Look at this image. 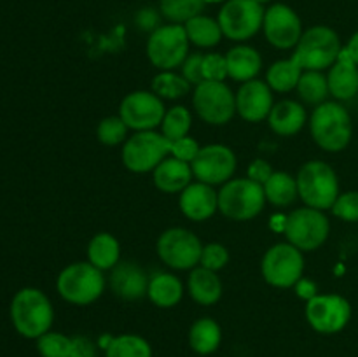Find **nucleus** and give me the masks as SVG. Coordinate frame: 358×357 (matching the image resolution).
I'll list each match as a JSON object with an SVG mask.
<instances>
[{
    "mask_svg": "<svg viewBox=\"0 0 358 357\" xmlns=\"http://www.w3.org/2000/svg\"><path fill=\"white\" fill-rule=\"evenodd\" d=\"M128 126L119 115H107L98 122L96 136L103 146L114 147L128 140Z\"/></svg>",
    "mask_w": 358,
    "mask_h": 357,
    "instance_id": "37",
    "label": "nucleus"
},
{
    "mask_svg": "<svg viewBox=\"0 0 358 357\" xmlns=\"http://www.w3.org/2000/svg\"><path fill=\"white\" fill-rule=\"evenodd\" d=\"M37 349L42 357H70L72 354V338L62 332L48 331L37 338Z\"/></svg>",
    "mask_w": 358,
    "mask_h": 357,
    "instance_id": "38",
    "label": "nucleus"
},
{
    "mask_svg": "<svg viewBox=\"0 0 358 357\" xmlns=\"http://www.w3.org/2000/svg\"><path fill=\"white\" fill-rule=\"evenodd\" d=\"M147 298L159 308H173L184 298V284L173 273H156L149 280Z\"/></svg>",
    "mask_w": 358,
    "mask_h": 357,
    "instance_id": "26",
    "label": "nucleus"
},
{
    "mask_svg": "<svg viewBox=\"0 0 358 357\" xmlns=\"http://www.w3.org/2000/svg\"><path fill=\"white\" fill-rule=\"evenodd\" d=\"M149 280V275L140 265L133 261H119L112 268L110 289L121 300L135 301L147 296Z\"/></svg>",
    "mask_w": 358,
    "mask_h": 357,
    "instance_id": "20",
    "label": "nucleus"
},
{
    "mask_svg": "<svg viewBox=\"0 0 358 357\" xmlns=\"http://www.w3.org/2000/svg\"><path fill=\"white\" fill-rule=\"evenodd\" d=\"M227 77L238 83L257 79V74L262 69L261 52L247 44H238L231 48L226 55Z\"/></svg>",
    "mask_w": 358,
    "mask_h": 357,
    "instance_id": "25",
    "label": "nucleus"
},
{
    "mask_svg": "<svg viewBox=\"0 0 358 357\" xmlns=\"http://www.w3.org/2000/svg\"><path fill=\"white\" fill-rule=\"evenodd\" d=\"M273 105V90L266 80L252 79L241 83L236 93V112L243 121L261 122L268 119Z\"/></svg>",
    "mask_w": 358,
    "mask_h": 357,
    "instance_id": "18",
    "label": "nucleus"
},
{
    "mask_svg": "<svg viewBox=\"0 0 358 357\" xmlns=\"http://www.w3.org/2000/svg\"><path fill=\"white\" fill-rule=\"evenodd\" d=\"M255 2H257V4H261V6H264V4L271 2V0H255Z\"/></svg>",
    "mask_w": 358,
    "mask_h": 357,
    "instance_id": "49",
    "label": "nucleus"
},
{
    "mask_svg": "<svg viewBox=\"0 0 358 357\" xmlns=\"http://www.w3.org/2000/svg\"><path fill=\"white\" fill-rule=\"evenodd\" d=\"M170 154V140L163 133L135 132L122 146V164L133 174H149L168 158Z\"/></svg>",
    "mask_w": 358,
    "mask_h": 357,
    "instance_id": "10",
    "label": "nucleus"
},
{
    "mask_svg": "<svg viewBox=\"0 0 358 357\" xmlns=\"http://www.w3.org/2000/svg\"><path fill=\"white\" fill-rule=\"evenodd\" d=\"M222 342V329L213 318H198L189 329V345L201 356L213 354Z\"/></svg>",
    "mask_w": 358,
    "mask_h": 357,
    "instance_id": "29",
    "label": "nucleus"
},
{
    "mask_svg": "<svg viewBox=\"0 0 358 357\" xmlns=\"http://www.w3.org/2000/svg\"><path fill=\"white\" fill-rule=\"evenodd\" d=\"M55 310L49 298L35 287L17 290L10 303V321L24 338H41L51 329Z\"/></svg>",
    "mask_w": 358,
    "mask_h": 357,
    "instance_id": "1",
    "label": "nucleus"
},
{
    "mask_svg": "<svg viewBox=\"0 0 358 357\" xmlns=\"http://www.w3.org/2000/svg\"><path fill=\"white\" fill-rule=\"evenodd\" d=\"M262 188H264L266 202L275 206H289L299 198L296 177L287 172H273V175Z\"/></svg>",
    "mask_w": 358,
    "mask_h": 357,
    "instance_id": "31",
    "label": "nucleus"
},
{
    "mask_svg": "<svg viewBox=\"0 0 358 357\" xmlns=\"http://www.w3.org/2000/svg\"><path fill=\"white\" fill-rule=\"evenodd\" d=\"M203 77L205 80H224L227 77L226 56L219 52L203 55Z\"/></svg>",
    "mask_w": 358,
    "mask_h": 357,
    "instance_id": "41",
    "label": "nucleus"
},
{
    "mask_svg": "<svg viewBox=\"0 0 358 357\" xmlns=\"http://www.w3.org/2000/svg\"><path fill=\"white\" fill-rule=\"evenodd\" d=\"M182 76L185 77L191 86H198V84L205 83V77H203V55L201 52H192L185 58V62L182 63Z\"/></svg>",
    "mask_w": 358,
    "mask_h": 357,
    "instance_id": "43",
    "label": "nucleus"
},
{
    "mask_svg": "<svg viewBox=\"0 0 358 357\" xmlns=\"http://www.w3.org/2000/svg\"><path fill=\"white\" fill-rule=\"evenodd\" d=\"M227 262H229V251L222 244L212 241V244L203 245L199 266L212 270V272H219V270L226 268Z\"/></svg>",
    "mask_w": 358,
    "mask_h": 357,
    "instance_id": "39",
    "label": "nucleus"
},
{
    "mask_svg": "<svg viewBox=\"0 0 358 357\" xmlns=\"http://www.w3.org/2000/svg\"><path fill=\"white\" fill-rule=\"evenodd\" d=\"M56 289L66 303L86 307V304L94 303L103 294V272L91 265L90 261L72 262L59 272Z\"/></svg>",
    "mask_w": 358,
    "mask_h": 357,
    "instance_id": "4",
    "label": "nucleus"
},
{
    "mask_svg": "<svg viewBox=\"0 0 358 357\" xmlns=\"http://www.w3.org/2000/svg\"><path fill=\"white\" fill-rule=\"evenodd\" d=\"M192 126V114L187 107L184 105H175V107L168 108L164 114L163 122H161V133L166 136L170 142L180 140L189 135Z\"/></svg>",
    "mask_w": 358,
    "mask_h": 357,
    "instance_id": "35",
    "label": "nucleus"
},
{
    "mask_svg": "<svg viewBox=\"0 0 358 357\" xmlns=\"http://www.w3.org/2000/svg\"><path fill=\"white\" fill-rule=\"evenodd\" d=\"M329 93L336 100H352L358 94V65L352 59L346 48L341 49L339 58L329 69Z\"/></svg>",
    "mask_w": 358,
    "mask_h": 357,
    "instance_id": "21",
    "label": "nucleus"
},
{
    "mask_svg": "<svg viewBox=\"0 0 358 357\" xmlns=\"http://www.w3.org/2000/svg\"><path fill=\"white\" fill-rule=\"evenodd\" d=\"M283 233L289 244L303 252H313L327 241L331 223L324 210L301 206L289 214L283 226Z\"/></svg>",
    "mask_w": 358,
    "mask_h": 357,
    "instance_id": "8",
    "label": "nucleus"
},
{
    "mask_svg": "<svg viewBox=\"0 0 358 357\" xmlns=\"http://www.w3.org/2000/svg\"><path fill=\"white\" fill-rule=\"evenodd\" d=\"M266 205L264 188L245 178H231L219 191V210L231 220H250L262 212Z\"/></svg>",
    "mask_w": 358,
    "mask_h": 357,
    "instance_id": "5",
    "label": "nucleus"
},
{
    "mask_svg": "<svg viewBox=\"0 0 358 357\" xmlns=\"http://www.w3.org/2000/svg\"><path fill=\"white\" fill-rule=\"evenodd\" d=\"M206 4L203 0H159V10L170 23L185 24L199 16Z\"/></svg>",
    "mask_w": 358,
    "mask_h": 357,
    "instance_id": "36",
    "label": "nucleus"
},
{
    "mask_svg": "<svg viewBox=\"0 0 358 357\" xmlns=\"http://www.w3.org/2000/svg\"><path fill=\"white\" fill-rule=\"evenodd\" d=\"M192 177L194 174H192L191 163H185L173 156L164 158L152 172L154 186L161 192H168V195L184 191L192 182Z\"/></svg>",
    "mask_w": 358,
    "mask_h": 357,
    "instance_id": "22",
    "label": "nucleus"
},
{
    "mask_svg": "<svg viewBox=\"0 0 358 357\" xmlns=\"http://www.w3.org/2000/svg\"><path fill=\"white\" fill-rule=\"evenodd\" d=\"M70 357H94V345L86 336L72 338V354Z\"/></svg>",
    "mask_w": 358,
    "mask_h": 357,
    "instance_id": "45",
    "label": "nucleus"
},
{
    "mask_svg": "<svg viewBox=\"0 0 358 357\" xmlns=\"http://www.w3.org/2000/svg\"><path fill=\"white\" fill-rule=\"evenodd\" d=\"M184 28L189 37V42L203 49L215 48L224 37L219 21L205 16V14H199V16L189 20L184 24Z\"/></svg>",
    "mask_w": 358,
    "mask_h": 357,
    "instance_id": "30",
    "label": "nucleus"
},
{
    "mask_svg": "<svg viewBox=\"0 0 358 357\" xmlns=\"http://www.w3.org/2000/svg\"><path fill=\"white\" fill-rule=\"evenodd\" d=\"M166 108L154 91H131L119 104V118L133 132H150L159 128Z\"/></svg>",
    "mask_w": 358,
    "mask_h": 357,
    "instance_id": "14",
    "label": "nucleus"
},
{
    "mask_svg": "<svg viewBox=\"0 0 358 357\" xmlns=\"http://www.w3.org/2000/svg\"><path fill=\"white\" fill-rule=\"evenodd\" d=\"M222 280L217 275V272L196 266L189 273L187 293L201 307H212V304L219 303V300L222 298Z\"/></svg>",
    "mask_w": 358,
    "mask_h": 357,
    "instance_id": "24",
    "label": "nucleus"
},
{
    "mask_svg": "<svg viewBox=\"0 0 358 357\" xmlns=\"http://www.w3.org/2000/svg\"><path fill=\"white\" fill-rule=\"evenodd\" d=\"M261 272L266 282L278 289H290L304 275L303 251L292 244H275L266 251L261 261Z\"/></svg>",
    "mask_w": 358,
    "mask_h": 357,
    "instance_id": "11",
    "label": "nucleus"
},
{
    "mask_svg": "<svg viewBox=\"0 0 358 357\" xmlns=\"http://www.w3.org/2000/svg\"><path fill=\"white\" fill-rule=\"evenodd\" d=\"M189 42L184 24H163L150 31L147 41L145 52L149 62L159 72L175 70L182 66L189 56Z\"/></svg>",
    "mask_w": 358,
    "mask_h": 357,
    "instance_id": "6",
    "label": "nucleus"
},
{
    "mask_svg": "<svg viewBox=\"0 0 358 357\" xmlns=\"http://www.w3.org/2000/svg\"><path fill=\"white\" fill-rule=\"evenodd\" d=\"M157 255L173 270H192L199 266L203 244L185 227H170L163 231L156 244Z\"/></svg>",
    "mask_w": 358,
    "mask_h": 357,
    "instance_id": "13",
    "label": "nucleus"
},
{
    "mask_svg": "<svg viewBox=\"0 0 358 357\" xmlns=\"http://www.w3.org/2000/svg\"><path fill=\"white\" fill-rule=\"evenodd\" d=\"M306 321L311 328L322 335H334L352 318V304L339 294H317L306 303Z\"/></svg>",
    "mask_w": 358,
    "mask_h": 357,
    "instance_id": "15",
    "label": "nucleus"
},
{
    "mask_svg": "<svg viewBox=\"0 0 358 357\" xmlns=\"http://www.w3.org/2000/svg\"><path fill=\"white\" fill-rule=\"evenodd\" d=\"M296 287H297V293H299V296L306 298V300H311V298L317 296V286H315L313 282H310V280L301 279L299 282L296 284Z\"/></svg>",
    "mask_w": 358,
    "mask_h": 357,
    "instance_id": "46",
    "label": "nucleus"
},
{
    "mask_svg": "<svg viewBox=\"0 0 358 357\" xmlns=\"http://www.w3.org/2000/svg\"><path fill=\"white\" fill-rule=\"evenodd\" d=\"M304 69L299 63L296 56H290L287 59H280L275 62L266 72V83L273 91L278 93H289V91L296 90L297 83H299L301 76H303Z\"/></svg>",
    "mask_w": 358,
    "mask_h": 357,
    "instance_id": "28",
    "label": "nucleus"
},
{
    "mask_svg": "<svg viewBox=\"0 0 358 357\" xmlns=\"http://www.w3.org/2000/svg\"><path fill=\"white\" fill-rule=\"evenodd\" d=\"M332 214L346 223H358V191H348L338 196Z\"/></svg>",
    "mask_w": 358,
    "mask_h": 357,
    "instance_id": "40",
    "label": "nucleus"
},
{
    "mask_svg": "<svg viewBox=\"0 0 358 357\" xmlns=\"http://www.w3.org/2000/svg\"><path fill=\"white\" fill-rule=\"evenodd\" d=\"M273 168L271 164L268 163L266 160H254L250 164H248L247 168V177L250 178V181L257 182V184L264 186L266 182H268V178L273 175Z\"/></svg>",
    "mask_w": 358,
    "mask_h": 357,
    "instance_id": "44",
    "label": "nucleus"
},
{
    "mask_svg": "<svg viewBox=\"0 0 358 357\" xmlns=\"http://www.w3.org/2000/svg\"><path fill=\"white\" fill-rule=\"evenodd\" d=\"M341 41L332 28L325 24L308 28L296 46L294 56L299 59L304 70L331 69L341 52Z\"/></svg>",
    "mask_w": 358,
    "mask_h": 357,
    "instance_id": "7",
    "label": "nucleus"
},
{
    "mask_svg": "<svg viewBox=\"0 0 358 357\" xmlns=\"http://www.w3.org/2000/svg\"><path fill=\"white\" fill-rule=\"evenodd\" d=\"M310 132L320 149L327 153H339L346 149L352 140V118L338 102H324L317 105L311 114Z\"/></svg>",
    "mask_w": 358,
    "mask_h": 357,
    "instance_id": "2",
    "label": "nucleus"
},
{
    "mask_svg": "<svg viewBox=\"0 0 358 357\" xmlns=\"http://www.w3.org/2000/svg\"><path fill=\"white\" fill-rule=\"evenodd\" d=\"M121 259V245L110 233H96L87 244V261L98 270H112Z\"/></svg>",
    "mask_w": 358,
    "mask_h": 357,
    "instance_id": "27",
    "label": "nucleus"
},
{
    "mask_svg": "<svg viewBox=\"0 0 358 357\" xmlns=\"http://www.w3.org/2000/svg\"><path fill=\"white\" fill-rule=\"evenodd\" d=\"M297 191L304 205L317 210H329L339 192L338 174L329 163L320 160L306 161L297 172Z\"/></svg>",
    "mask_w": 358,
    "mask_h": 357,
    "instance_id": "3",
    "label": "nucleus"
},
{
    "mask_svg": "<svg viewBox=\"0 0 358 357\" xmlns=\"http://www.w3.org/2000/svg\"><path fill=\"white\" fill-rule=\"evenodd\" d=\"M346 51L350 52L352 59L358 65V31H357V34L352 35V38H350L348 46H346Z\"/></svg>",
    "mask_w": 358,
    "mask_h": 357,
    "instance_id": "47",
    "label": "nucleus"
},
{
    "mask_svg": "<svg viewBox=\"0 0 358 357\" xmlns=\"http://www.w3.org/2000/svg\"><path fill=\"white\" fill-rule=\"evenodd\" d=\"M308 121L306 108L296 100H280L273 105L268 115L269 128L280 136H294L304 128Z\"/></svg>",
    "mask_w": 358,
    "mask_h": 357,
    "instance_id": "23",
    "label": "nucleus"
},
{
    "mask_svg": "<svg viewBox=\"0 0 358 357\" xmlns=\"http://www.w3.org/2000/svg\"><path fill=\"white\" fill-rule=\"evenodd\" d=\"M264 6L255 0H227L219 10L220 28L224 37L234 42H245L254 37L264 23Z\"/></svg>",
    "mask_w": 358,
    "mask_h": 357,
    "instance_id": "12",
    "label": "nucleus"
},
{
    "mask_svg": "<svg viewBox=\"0 0 358 357\" xmlns=\"http://www.w3.org/2000/svg\"><path fill=\"white\" fill-rule=\"evenodd\" d=\"M199 149H201V146H199V144L189 135L184 136V139H180V140H175V142H170L171 156L177 158V160H180V161H185V163H192V161H194V158L198 156Z\"/></svg>",
    "mask_w": 358,
    "mask_h": 357,
    "instance_id": "42",
    "label": "nucleus"
},
{
    "mask_svg": "<svg viewBox=\"0 0 358 357\" xmlns=\"http://www.w3.org/2000/svg\"><path fill=\"white\" fill-rule=\"evenodd\" d=\"M296 90L304 104L315 105V107L324 104L331 94L329 93L327 76H324L320 70H304Z\"/></svg>",
    "mask_w": 358,
    "mask_h": 357,
    "instance_id": "32",
    "label": "nucleus"
},
{
    "mask_svg": "<svg viewBox=\"0 0 358 357\" xmlns=\"http://www.w3.org/2000/svg\"><path fill=\"white\" fill-rule=\"evenodd\" d=\"M191 84L185 80L182 74H177L175 70H166L159 72L152 79V91L161 98V100H178L184 98L185 94L191 93Z\"/></svg>",
    "mask_w": 358,
    "mask_h": 357,
    "instance_id": "34",
    "label": "nucleus"
},
{
    "mask_svg": "<svg viewBox=\"0 0 358 357\" xmlns=\"http://www.w3.org/2000/svg\"><path fill=\"white\" fill-rule=\"evenodd\" d=\"M262 30L269 44L276 49L296 48L304 34L301 18L287 4H273L266 9Z\"/></svg>",
    "mask_w": 358,
    "mask_h": 357,
    "instance_id": "17",
    "label": "nucleus"
},
{
    "mask_svg": "<svg viewBox=\"0 0 358 357\" xmlns=\"http://www.w3.org/2000/svg\"><path fill=\"white\" fill-rule=\"evenodd\" d=\"M238 160L231 147L224 144H210L199 149L198 156L191 163L192 174L199 182L217 186L231 181L236 172Z\"/></svg>",
    "mask_w": 358,
    "mask_h": 357,
    "instance_id": "16",
    "label": "nucleus"
},
{
    "mask_svg": "<svg viewBox=\"0 0 358 357\" xmlns=\"http://www.w3.org/2000/svg\"><path fill=\"white\" fill-rule=\"evenodd\" d=\"M205 4H226L227 0H203Z\"/></svg>",
    "mask_w": 358,
    "mask_h": 357,
    "instance_id": "48",
    "label": "nucleus"
},
{
    "mask_svg": "<svg viewBox=\"0 0 358 357\" xmlns=\"http://www.w3.org/2000/svg\"><path fill=\"white\" fill-rule=\"evenodd\" d=\"M180 212L194 223L208 220L219 210V191L205 182H191L178 198Z\"/></svg>",
    "mask_w": 358,
    "mask_h": 357,
    "instance_id": "19",
    "label": "nucleus"
},
{
    "mask_svg": "<svg viewBox=\"0 0 358 357\" xmlns=\"http://www.w3.org/2000/svg\"><path fill=\"white\" fill-rule=\"evenodd\" d=\"M192 105L206 125L224 126L236 114V94L224 80H205L194 88Z\"/></svg>",
    "mask_w": 358,
    "mask_h": 357,
    "instance_id": "9",
    "label": "nucleus"
},
{
    "mask_svg": "<svg viewBox=\"0 0 358 357\" xmlns=\"http://www.w3.org/2000/svg\"><path fill=\"white\" fill-rule=\"evenodd\" d=\"M105 357H152L149 342L138 335H121L110 338Z\"/></svg>",
    "mask_w": 358,
    "mask_h": 357,
    "instance_id": "33",
    "label": "nucleus"
}]
</instances>
